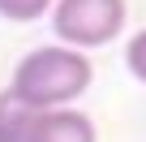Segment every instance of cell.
<instances>
[{"mask_svg": "<svg viewBox=\"0 0 146 142\" xmlns=\"http://www.w3.org/2000/svg\"><path fill=\"white\" fill-rule=\"evenodd\" d=\"M90 82H95V65H90L86 52L47 43V47H35L17 60L13 78H9V91L17 99H26L30 108L52 112V108L78 103L90 91Z\"/></svg>", "mask_w": 146, "mask_h": 142, "instance_id": "6da1fadb", "label": "cell"}, {"mask_svg": "<svg viewBox=\"0 0 146 142\" xmlns=\"http://www.w3.org/2000/svg\"><path fill=\"white\" fill-rule=\"evenodd\" d=\"M125 22H129V0H56L52 5V30L60 47L73 52L116 43Z\"/></svg>", "mask_w": 146, "mask_h": 142, "instance_id": "7a4b0ae2", "label": "cell"}, {"mask_svg": "<svg viewBox=\"0 0 146 142\" xmlns=\"http://www.w3.org/2000/svg\"><path fill=\"white\" fill-rule=\"evenodd\" d=\"M26 142H99V129L86 112H73V108H52L39 112L30 121Z\"/></svg>", "mask_w": 146, "mask_h": 142, "instance_id": "3957f363", "label": "cell"}, {"mask_svg": "<svg viewBox=\"0 0 146 142\" xmlns=\"http://www.w3.org/2000/svg\"><path fill=\"white\" fill-rule=\"evenodd\" d=\"M35 116H39V108H30L26 99H17L9 86L0 91V142H26Z\"/></svg>", "mask_w": 146, "mask_h": 142, "instance_id": "277c9868", "label": "cell"}, {"mask_svg": "<svg viewBox=\"0 0 146 142\" xmlns=\"http://www.w3.org/2000/svg\"><path fill=\"white\" fill-rule=\"evenodd\" d=\"M52 5L56 0H0V17L5 22H39V17H47L52 13Z\"/></svg>", "mask_w": 146, "mask_h": 142, "instance_id": "5b68a950", "label": "cell"}, {"mask_svg": "<svg viewBox=\"0 0 146 142\" xmlns=\"http://www.w3.org/2000/svg\"><path fill=\"white\" fill-rule=\"evenodd\" d=\"M125 69L146 86V26L142 30H133V39L125 43Z\"/></svg>", "mask_w": 146, "mask_h": 142, "instance_id": "8992f818", "label": "cell"}]
</instances>
